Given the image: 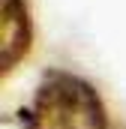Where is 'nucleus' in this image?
Masks as SVG:
<instances>
[{
  "label": "nucleus",
  "instance_id": "1",
  "mask_svg": "<svg viewBox=\"0 0 126 129\" xmlns=\"http://www.w3.org/2000/svg\"><path fill=\"white\" fill-rule=\"evenodd\" d=\"M18 120L24 129H108V111L90 81L48 69Z\"/></svg>",
  "mask_w": 126,
  "mask_h": 129
},
{
  "label": "nucleus",
  "instance_id": "2",
  "mask_svg": "<svg viewBox=\"0 0 126 129\" xmlns=\"http://www.w3.org/2000/svg\"><path fill=\"white\" fill-rule=\"evenodd\" d=\"M30 9L24 0H0V72L15 69L30 51Z\"/></svg>",
  "mask_w": 126,
  "mask_h": 129
}]
</instances>
